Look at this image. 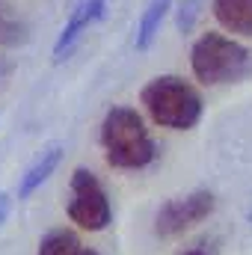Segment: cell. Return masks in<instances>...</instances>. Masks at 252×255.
Masks as SVG:
<instances>
[{"mask_svg":"<svg viewBox=\"0 0 252 255\" xmlns=\"http://www.w3.org/2000/svg\"><path fill=\"white\" fill-rule=\"evenodd\" d=\"M101 148L113 169H145L157 157V142L151 139L142 116L133 107L113 104L101 119Z\"/></svg>","mask_w":252,"mask_h":255,"instance_id":"6da1fadb","label":"cell"},{"mask_svg":"<svg viewBox=\"0 0 252 255\" xmlns=\"http://www.w3.org/2000/svg\"><path fill=\"white\" fill-rule=\"evenodd\" d=\"M139 104L145 107L154 125L169 128V130H190L199 125L205 113V101L199 89L175 74L151 77L139 92Z\"/></svg>","mask_w":252,"mask_h":255,"instance_id":"7a4b0ae2","label":"cell"},{"mask_svg":"<svg viewBox=\"0 0 252 255\" xmlns=\"http://www.w3.org/2000/svg\"><path fill=\"white\" fill-rule=\"evenodd\" d=\"M193 77L205 86L238 83L252 71V51L226 33H202L190 48Z\"/></svg>","mask_w":252,"mask_h":255,"instance_id":"3957f363","label":"cell"},{"mask_svg":"<svg viewBox=\"0 0 252 255\" xmlns=\"http://www.w3.org/2000/svg\"><path fill=\"white\" fill-rule=\"evenodd\" d=\"M65 214H68V220H71L77 229H83V232H104V229L113 223L110 196H107L101 178H98L92 169L77 166V169L71 172Z\"/></svg>","mask_w":252,"mask_h":255,"instance_id":"277c9868","label":"cell"},{"mask_svg":"<svg viewBox=\"0 0 252 255\" xmlns=\"http://www.w3.org/2000/svg\"><path fill=\"white\" fill-rule=\"evenodd\" d=\"M214 211H217V196L205 187L187 193V196L166 199L154 214V235L163 241L178 238L190 229H196L199 223H205Z\"/></svg>","mask_w":252,"mask_h":255,"instance_id":"5b68a950","label":"cell"},{"mask_svg":"<svg viewBox=\"0 0 252 255\" xmlns=\"http://www.w3.org/2000/svg\"><path fill=\"white\" fill-rule=\"evenodd\" d=\"M107 3H110V0H77V3H74L68 21L63 24L60 36H57V42H54V63H65V60L74 54V48L80 45L83 33H86L92 24H98V21L104 18Z\"/></svg>","mask_w":252,"mask_h":255,"instance_id":"8992f818","label":"cell"},{"mask_svg":"<svg viewBox=\"0 0 252 255\" xmlns=\"http://www.w3.org/2000/svg\"><path fill=\"white\" fill-rule=\"evenodd\" d=\"M63 154H65L63 142H48V145L33 157V163L24 169V175H21V181H18V202L30 199L33 193L57 172V166L63 163Z\"/></svg>","mask_w":252,"mask_h":255,"instance_id":"52a82bcc","label":"cell"},{"mask_svg":"<svg viewBox=\"0 0 252 255\" xmlns=\"http://www.w3.org/2000/svg\"><path fill=\"white\" fill-rule=\"evenodd\" d=\"M217 24L235 36H252V0H211Z\"/></svg>","mask_w":252,"mask_h":255,"instance_id":"ba28073f","label":"cell"},{"mask_svg":"<svg viewBox=\"0 0 252 255\" xmlns=\"http://www.w3.org/2000/svg\"><path fill=\"white\" fill-rule=\"evenodd\" d=\"M169 9H172V0H148L145 3V9H142V15L136 21V30H133V48L136 51H148L154 45Z\"/></svg>","mask_w":252,"mask_h":255,"instance_id":"9c48e42d","label":"cell"},{"mask_svg":"<svg viewBox=\"0 0 252 255\" xmlns=\"http://www.w3.org/2000/svg\"><path fill=\"white\" fill-rule=\"evenodd\" d=\"M36 255H101V253L92 250V247H86L74 232H68V229H54V232H48V235L39 241Z\"/></svg>","mask_w":252,"mask_h":255,"instance_id":"30bf717a","label":"cell"},{"mask_svg":"<svg viewBox=\"0 0 252 255\" xmlns=\"http://www.w3.org/2000/svg\"><path fill=\"white\" fill-rule=\"evenodd\" d=\"M30 39V30L21 18L9 15V9L0 3V48H18Z\"/></svg>","mask_w":252,"mask_h":255,"instance_id":"8fae6325","label":"cell"},{"mask_svg":"<svg viewBox=\"0 0 252 255\" xmlns=\"http://www.w3.org/2000/svg\"><path fill=\"white\" fill-rule=\"evenodd\" d=\"M199 12H202V0H178V9H175V27L181 36L193 33L196 21H199Z\"/></svg>","mask_w":252,"mask_h":255,"instance_id":"7c38bea8","label":"cell"},{"mask_svg":"<svg viewBox=\"0 0 252 255\" xmlns=\"http://www.w3.org/2000/svg\"><path fill=\"white\" fill-rule=\"evenodd\" d=\"M9 211H12V196L6 190H0V229H3V223L9 220Z\"/></svg>","mask_w":252,"mask_h":255,"instance_id":"4fadbf2b","label":"cell"},{"mask_svg":"<svg viewBox=\"0 0 252 255\" xmlns=\"http://www.w3.org/2000/svg\"><path fill=\"white\" fill-rule=\"evenodd\" d=\"M12 71H15V63H12V60H6V57H0V89L6 86V80L12 77Z\"/></svg>","mask_w":252,"mask_h":255,"instance_id":"5bb4252c","label":"cell"},{"mask_svg":"<svg viewBox=\"0 0 252 255\" xmlns=\"http://www.w3.org/2000/svg\"><path fill=\"white\" fill-rule=\"evenodd\" d=\"M184 255H211V253H208V250H187Z\"/></svg>","mask_w":252,"mask_h":255,"instance_id":"9a60e30c","label":"cell"},{"mask_svg":"<svg viewBox=\"0 0 252 255\" xmlns=\"http://www.w3.org/2000/svg\"><path fill=\"white\" fill-rule=\"evenodd\" d=\"M247 220H250V226H252V211H250V214H247Z\"/></svg>","mask_w":252,"mask_h":255,"instance_id":"2e32d148","label":"cell"}]
</instances>
